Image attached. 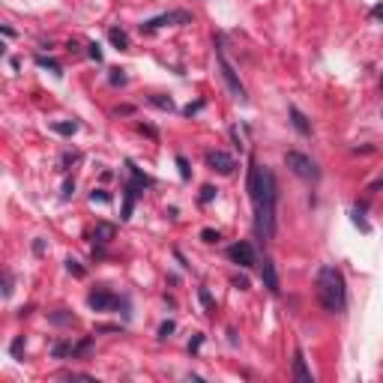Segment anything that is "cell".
<instances>
[{
    "instance_id": "22",
    "label": "cell",
    "mask_w": 383,
    "mask_h": 383,
    "mask_svg": "<svg viewBox=\"0 0 383 383\" xmlns=\"http://www.w3.org/2000/svg\"><path fill=\"white\" fill-rule=\"evenodd\" d=\"M24 347H27V341H24V336H15V338H12V344H9V353H12V360H21Z\"/></svg>"
},
{
    "instance_id": "15",
    "label": "cell",
    "mask_w": 383,
    "mask_h": 383,
    "mask_svg": "<svg viewBox=\"0 0 383 383\" xmlns=\"http://www.w3.org/2000/svg\"><path fill=\"white\" fill-rule=\"evenodd\" d=\"M51 356H54V360L75 356V344H72V341H57V344H51Z\"/></svg>"
},
{
    "instance_id": "35",
    "label": "cell",
    "mask_w": 383,
    "mask_h": 383,
    "mask_svg": "<svg viewBox=\"0 0 383 383\" xmlns=\"http://www.w3.org/2000/svg\"><path fill=\"white\" fill-rule=\"evenodd\" d=\"M177 168H180L183 180H189V162H186V156H177Z\"/></svg>"
},
{
    "instance_id": "37",
    "label": "cell",
    "mask_w": 383,
    "mask_h": 383,
    "mask_svg": "<svg viewBox=\"0 0 383 383\" xmlns=\"http://www.w3.org/2000/svg\"><path fill=\"white\" fill-rule=\"evenodd\" d=\"M203 108V102H192V105H186V108H183V114H186V117H192V114H198Z\"/></svg>"
},
{
    "instance_id": "10",
    "label": "cell",
    "mask_w": 383,
    "mask_h": 383,
    "mask_svg": "<svg viewBox=\"0 0 383 383\" xmlns=\"http://www.w3.org/2000/svg\"><path fill=\"white\" fill-rule=\"evenodd\" d=\"M144 189H147V186H141V183H135V180L123 189V210H120V219H123V222H129V219H132L135 201L141 198V192H144Z\"/></svg>"
},
{
    "instance_id": "28",
    "label": "cell",
    "mask_w": 383,
    "mask_h": 383,
    "mask_svg": "<svg viewBox=\"0 0 383 383\" xmlns=\"http://www.w3.org/2000/svg\"><path fill=\"white\" fill-rule=\"evenodd\" d=\"M90 201L93 203H96V201H99V203H111V195H108L105 189H93V192H90Z\"/></svg>"
},
{
    "instance_id": "12",
    "label": "cell",
    "mask_w": 383,
    "mask_h": 383,
    "mask_svg": "<svg viewBox=\"0 0 383 383\" xmlns=\"http://www.w3.org/2000/svg\"><path fill=\"white\" fill-rule=\"evenodd\" d=\"M293 380L296 383H312V371H309V365H305L302 347L293 350Z\"/></svg>"
},
{
    "instance_id": "5",
    "label": "cell",
    "mask_w": 383,
    "mask_h": 383,
    "mask_svg": "<svg viewBox=\"0 0 383 383\" xmlns=\"http://www.w3.org/2000/svg\"><path fill=\"white\" fill-rule=\"evenodd\" d=\"M192 12H186V9H174V12H162L156 18H150V21L141 24V30H147V33H153L159 27H165V24H192Z\"/></svg>"
},
{
    "instance_id": "2",
    "label": "cell",
    "mask_w": 383,
    "mask_h": 383,
    "mask_svg": "<svg viewBox=\"0 0 383 383\" xmlns=\"http://www.w3.org/2000/svg\"><path fill=\"white\" fill-rule=\"evenodd\" d=\"M275 203H278V183L270 168H264V195L254 201V234L261 240L275 237Z\"/></svg>"
},
{
    "instance_id": "33",
    "label": "cell",
    "mask_w": 383,
    "mask_h": 383,
    "mask_svg": "<svg viewBox=\"0 0 383 383\" xmlns=\"http://www.w3.org/2000/svg\"><path fill=\"white\" fill-rule=\"evenodd\" d=\"M201 344H203V333H195V338L189 341V353H198V350H201Z\"/></svg>"
},
{
    "instance_id": "24",
    "label": "cell",
    "mask_w": 383,
    "mask_h": 383,
    "mask_svg": "<svg viewBox=\"0 0 383 383\" xmlns=\"http://www.w3.org/2000/svg\"><path fill=\"white\" fill-rule=\"evenodd\" d=\"M108 81H111L114 87H123V84H126L129 78H126V72H123V69H111V75H108Z\"/></svg>"
},
{
    "instance_id": "13",
    "label": "cell",
    "mask_w": 383,
    "mask_h": 383,
    "mask_svg": "<svg viewBox=\"0 0 383 383\" xmlns=\"http://www.w3.org/2000/svg\"><path fill=\"white\" fill-rule=\"evenodd\" d=\"M288 114H291V123H293V129H296L299 135H312V123H309V117L299 111L296 105H291V108H288Z\"/></svg>"
},
{
    "instance_id": "4",
    "label": "cell",
    "mask_w": 383,
    "mask_h": 383,
    "mask_svg": "<svg viewBox=\"0 0 383 383\" xmlns=\"http://www.w3.org/2000/svg\"><path fill=\"white\" fill-rule=\"evenodd\" d=\"M285 165L291 168L296 177H302V180H317V177H320L317 165L305 156V153H299V150H288V153H285Z\"/></svg>"
},
{
    "instance_id": "38",
    "label": "cell",
    "mask_w": 383,
    "mask_h": 383,
    "mask_svg": "<svg viewBox=\"0 0 383 383\" xmlns=\"http://www.w3.org/2000/svg\"><path fill=\"white\" fill-rule=\"evenodd\" d=\"M33 254H39V258L45 254V240H42V237H39V240H33Z\"/></svg>"
},
{
    "instance_id": "9",
    "label": "cell",
    "mask_w": 383,
    "mask_h": 383,
    "mask_svg": "<svg viewBox=\"0 0 383 383\" xmlns=\"http://www.w3.org/2000/svg\"><path fill=\"white\" fill-rule=\"evenodd\" d=\"M246 189H248V198L251 203L258 201L261 195H264V168L251 159V165H248V180H246Z\"/></svg>"
},
{
    "instance_id": "25",
    "label": "cell",
    "mask_w": 383,
    "mask_h": 383,
    "mask_svg": "<svg viewBox=\"0 0 383 383\" xmlns=\"http://www.w3.org/2000/svg\"><path fill=\"white\" fill-rule=\"evenodd\" d=\"M216 195H219V189H216V186H203V189H201V203H213V201H216Z\"/></svg>"
},
{
    "instance_id": "6",
    "label": "cell",
    "mask_w": 383,
    "mask_h": 383,
    "mask_svg": "<svg viewBox=\"0 0 383 383\" xmlns=\"http://www.w3.org/2000/svg\"><path fill=\"white\" fill-rule=\"evenodd\" d=\"M203 162H207L210 171H216V174H222V177L234 174V168H237L234 156L225 153V150H207V153H203Z\"/></svg>"
},
{
    "instance_id": "40",
    "label": "cell",
    "mask_w": 383,
    "mask_h": 383,
    "mask_svg": "<svg viewBox=\"0 0 383 383\" xmlns=\"http://www.w3.org/2000/svg\"><path fill=\"white\" fill-rule=\"evenodd\" d=\"M231 138H234V147H240V150H243V138H240V129H237V126L231 129Z\"/></svg>"
},
{
    "instance_id": "44",
    "label": "cell",
    "mask_w": 383,
    "mask_h": 383,
    "mask_svg": "<svg viewBox=\"0 0 383 383\" xmlns=\"http://www.w3.org/2000/svg\"><path fill=\"white\" fill-rule=\"evenodd\" d=\"M377 189H383V177H377V180L368 186V192H377Z\"/></svg>"
},
{
    "instance_id": "14",
    "label": "cell",
    "mask_w": 383,
    "mask_h": 383,
    "mask_svg": "<svg viewBox=\"0 0 383 383\" xmlns=\"http://www.w3.org/2000/svg\"><path fill=\"white\" fill-rule=\"evenodd\" d=\"M114 234H117V227H114V225H108V222H99V225H96V231H93V240H96L99 246H108V243L114 240Z\"/></svg>"
},
{
    "instance_id": "42",
    "label": "cell",
    "mask_w": 383,
    "mask_h": 383,
    "mask_svg": "<svg viewBox=\"0 0 383 383\" xmlns=\"http://www.w3.org/2000/svg\"><path fill=\"white\" fill-rule=\"evenodd\" d=\"M371 15H374V18H377V21H383V3H377V6H374V9H371Z\"/></svg>"
},
{
    "instance_id": "21",
    "label": "cell",
    "mask_w": 383,
    "mask_h": 383,
    "mask_svg": "<svg viewBox=\"0 0 383 383\" xmlns=\"http://www.w3.org/2000/svg\"><path fill=\"white\" fill-rule=\"evenodd\" d=\"M362 210H365V203H360V207H356V210H353V225L360 227L362 234H371V225H368V222H365V219H362Z\"/></svg>"
},
{
    "instance_id": "3",
    "label": "cell",
    "mask_w": 383,
    "mask_h": 383,
    "mask_svg": "<svg viewBox=\"0 0 383 383\" xmlns=\"http://www.w3.org/2000/svg\"><path fill=\"white\" fill-rule=\"evenodd\" d=\"M216 60H219V69H222V78H225L227 90L234 93L240 102H246V87H243V81H240V75H237V69L231 66V60L225 57V48H222V39H216Z\"/></svg>"
},
{
    "instance_id": "30",
    "label": "cell",
    "mask_w": 383,
    "mask_h": 383,
    "mask_svg": "<svg viewBox=\"0 0 383 383\" xmlns=\"http://www.w3.org/2000/svg\"><path fill=\"white\" fill-rule=\"evenodd\" d=\"M12 291H15V282H12V272L6 270L3 272V296H12Z\"/></svg>"
},
{
    "instance_id": "31",
    "label": "cell",
    "mask_w": 383,
    "mask_h": 383,
    "mask_svg": "<svg viewBox=\"0 0 383 383\" xmlns=\"http://www.w3.org/2000/svg\"><path fill=\"white\" fill-rule=\"evenodd\" d=\"M75 162H78V153H75V150H72V153H63V156H60V171H69V165H75Z\"/></svg>"
},
{
    "instance_id": "29",
    "label": "cell",
    "mask_w": 383,
    "mask_h": 383,
    "mask_svg": "<svg viewBox=\"0 0 383 383\" xmlns=\"http://www.w3.org/2000/svg\"><path fill=\"white\" fill-rule=\"evenodd\" d=\"M66 270L72 272L75 278H84V267H81V264L75 261V258H69V261H66Z\"/></svg>"
},
{
    "instance_id": "23",
    "label": "cell",
    "mask_w": 383,
    "mask_h": 383,
    "mask_svg": "<svg viewBox=\"0 0 383 383\" xmlns=\"http://www.w3.org/2000/svg\"><path fill=\"white\" fill-rule=\"evenodd\" d=\"M51 323H57V326H63V323H75V315L66 312V309H60V312L51 315Z\"/></svg>"
},
{
    "instance_id": "1",
    "label": "cell",
    "mask_w": 383,
    "mask_h": 383,
    "mask_svg": "<svg viewBox=\"0 0 383 383\" xmlns=\"http://www.w3.org/2000/svg\"><path fill=\"white\" fill-rule=\"evenodd\" d=\"M315 288L317 302L329 315H341L347 309V282H344V272L338 267H320L315 275Z\"/></svg>"
},
{
    "instance_id": "27",
    "label": "cell",
    "mask_w": 383,
    "mask_h": 383,
    "mask_svg": "<svg viewBox=\"0 0 383 383\" xmlns=\"http://www.w3.org/2000/svg\"><path fill=\"white\" fill-rule=\"evenodd\" d=\"M177 329V323L174 320H165L162 326H159V341H165V338H171V333Z\"/></svg>"
},
{
    "instance_id": "20",
    "label": "cell",
    "mask_w": 383,
    "mask_h": 383,
    "mask_svg": "<svg viewBox=\"0 0 383 383\" xmlns=\"http://www.w3.org/2000/svg\"><path fill=\"white\" fill-rule=\"evenodd\" d=\"M198 299H201V305L207 309V315L216 312V299H213V293L207 291V288H198Z\"/></svg>"
},
{
    "instance_id": "39",
    "label": "cell",
    "mask_w": 383,
    "mask_h": 383,
    "mask_svg": "<svg viewBox=\"0 0 383 383\" xmlns=\"http://www.w3.org/2000/svg\"><path fill=\"white\" fill-rule=\"evenodd\" d=\"M234 288H240V291H248V278H246V275H234Z\"/></svg>"
},
{
    "instance_id": "36",
    "label": "cell",
    "mask_w": 383,
    "mask_h": 383,
    "mask_svg": "<svg viewBox=\"0 0 383 383\" xmlns=\"http://www.w3.org/2000/svg\"><path fill=\"white\" fill-rule=\"evenodd\" d=\"M72 192H75V180H66V183H63V192H60V195H63V201L72 198Z\"/></svg>"
},
{
    "instance_id": "43",
    "label": "cell",
    "mask_w": 383,
    "mask_h": 383,
    "mask_svg": "<svg viewBox=\"0 0 383 383\" xmlns=\"http://www.w3.org/2000/svg\"><path fill=\"white\" fill-rule=\"evenodd\" d=\"M0 30H3V36H6V39H12V36H15V30H12V27H9V24H3V27H0Z\"/></svg>"
},
{
    "instance_id": "26",
    "label": "cell",
    "mask_w": 383,
    "mask_h": 383,
    "mask_svg": "<svg viewBox=\"0 0 383 383\" xmlns=\"http://www.w3.org/2000/svg\"><path fill=\"white\" fill-rule=\"evenodd\" d=\"M201 240L213 246V243H219V240H222V234H219V231H213V227H203V231H201Z\"/></svg>"
},
{
    "instance_id": "16",
    "label": "cell",
    "mask_w": 383,
    "mask_h": 383,
    "mask_svg": "<svg viewBox=\"0 0 383 383\" xmlns=\"http://www.w3.org/2000/svg\"><path fill=\"white\" fill-rule=\"evenodd\" d=\"M51 129H54L57 135L72 138L75 132H78V123H75V120H57V123H51Z\"/></svg>"
},
{
    "instance_id": "17",
    "label": "cell",
    "mask_w": 383,
    "mask_h": 383,
    "mask_svg": "<svg viewBox=\"0 0 383 383\" xmlns=\"http://www.w3.org/2000/svg\"><path fill=\"white\" fill-rule=\"evenodd\" d=\"M108 39H111V45L120 48V51H126V48H129V36H126L120 27H111V30H108Z\"/></svg>"
},
{
    "instance_id": "8",
    "label": "cell",
    "mask_w": 383,
    "mask_h": 383,
    "mask_svg": "<svg viewBox=\"0 0 383 383\" xmlns=\"http://www.w3.org/2000/svg\"><path fill=\"white\" fill-rule=\"evenodd\" d=\"M227 258H231L237 267H243V270H248V267H254V264H258L254 246H251V243H246V240H240V243H234V246L227 248Z\"/></svg>"
},
{
    "instance_id": "11",
    "label": "cell",
    "mask_w": 383,
    "mask_h": 383,
    "mask_svg": "<svg viewBox=\"0 0 383 383\" xmlns=\"http://www.w3.org/2000/svg\"><path fill=\"white\" fill-rule=\"evenodd\" d=\"M261 282H264V288L270 293L282 291V278H278V270H275V261H272V258H264V261H261Z\"/></svg>"
},
{
    "instance_id": "19",
    "label": "cell",
    "mask_w": 383,
    "mask_h": 383,
    "mask_svg": "<svg viewBox=\"0 0 383 383\" xmlns=\"http://www.w3.org/2000/svg\"><path fill=\"white\" fill-rule=\"evenodd\" d=\"M36 66H42V69H51V72H54L57 78L63 75V72H60V63H57V60H51V57H45V54H36Z\"/></svg>"
},
{
    "instance_id": "32",
    "label": "cell",
    "mask_w": 383,
    "mask_h": 383,
    "mask_svg": "<svg viewBox=\"0 0 383 383\" xmlns=\"http://www.w3.org/2000/svg\"><path fill=\"white\" fill-rule=\"evenodd\" d=\"M87 54H90V60L102 63V48H99V42H90V45H87Z\"/></svg>"
},
{
    "instance_id": "18",
    "label": "cell",
    "mask_w": 383,
    "mask_h": 383,
    "mask_svg": "<svg viewBox=\"0 0 383 383\" xmlns=\"http://www.w3.org/2000/svg\"><path fill=\"white\" fill-rule=\"evenodd\" d=\"M147 102H150V105H156L159 111H174V99H171V96H147Z\"/></svg>"
},
{
    "instance_id": "7",
    "label": "cell",
    "mask_w": 383,
    "mask_h": 383,
    "mask_svg": "<svg viewBox=\"0 0 383 383\" xmlns=\"http://www.w3.org/2000/svg\"><path fill=\"white\" fill-rule=\"evenodd\" d=\"M87 305H90L93 312H111V309H120V305H123V299H120L117 293L105 291V288H96V291L87 296Z\"/></svg>"
},
{
    "instance_id": "41",
    "label": "cell",
    "mask_w": 383,
    "mask_h": 383,
    "mask_svg": "<svg viewBox=\"0 0 383 383\" xmlns=\"http://www.w3.org/2000/svg\"><path fill=\"white\" fill-rule=\"evenodd\" d=\"M135 111V108H132V105H120V108H117V117H120V114H123V117H129V114Z\"/></svg>"
},
{
    "instance_id": "34",
    "label": "cell",
    "mask_w": 383,
    "mask_h": 383,
    "mask_svg": "<svg viewBox=\"0 0 383 383\" xmlns=\"http://www.w3.org/2000/svg\"><path fill=\"white\" fill-rule=\"evenodd\" d=\"M90 344H93V338H81V341L75 344V356H78V353H87V350H90Z\"/></svg>"
}]
</instances>
